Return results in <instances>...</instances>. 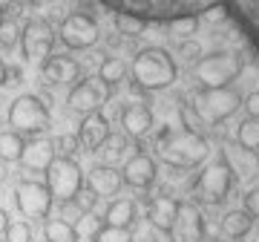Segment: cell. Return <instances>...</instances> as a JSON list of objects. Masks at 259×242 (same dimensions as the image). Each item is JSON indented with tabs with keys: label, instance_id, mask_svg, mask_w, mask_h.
<instances>
[{
	"label": "cell",
	"instance_id": "28",
	"mask_svg": "<svg viewBox=\"0 0 259 242\" xmlns=\"http://www.w3.org/2000/svg\"><path fill=\"white\" fill-rule=\"evenodd\" d=\"M115 29H118L121 35L136 37L147 29V20L139 18V15H130V12H118V15H115Z\"/></svg>",
	"mask_w": 259,
	"mask_h": 242
},
{
	"label": "cell",
	"instance_id": "7",
	"mask_svg": "<svg viewBox=\"0 0 259 242\" xmlns=\"http://www.w3.org/2000/svg\"><path fill=\"white\" fill-rule=\"evenodd\" d=\"M47 187L52 193V202H61V205H69L78 190L83 187V173L78 168L75 158H55L52 168L47 170Z\"/></svg>",
	"mask_w": 259,
	"mask_h": 242
},
{
	"label": "cell",
	"instance_id": "30",
	"mask_svg": "<svg viewBox=\"0 0 259 242\" xmlns=\"http://www.w3.org/2000/svg\"><path fill=\"white\" fill-rule=\"evenodd\" d=\"M0 47L3 49L20 47V23L15 18H3L0 20Z\"/></svg>",
	"mask_w": 259,
	"mask_h": 242
},
{
	"label": "cell",
	"instance_id": "32",
	"mask_svg": "<svg viewBox=\"0 0 259 242\" xmlns=\"http://www.w3.org/2000/svg\"><path fill=\"white\" fill-rule=\"evenodd\" d=\"M3 239L6 242H32V228H29V222H9Z\"/></svg>",
	"mask_w": 259,
	"mask_h": 242
},
{
	"label": "cell",
	"instance_id": "26",
	"mask_svg": "<svg viewBox=\"0 0 259 242\" xmlns=\"http://www.w3.org/2000/svg\"><path fill=\"white\" fill-rule=\"evenodd\" d=\"M44 236H47V242H78L75 228L66 219H47L44 222Z\"/></svg>",
	"mask_w": 259,
	"mask_h": 242
},
{
	"label": "cell",
	"instance_id": "4",
	"mask_svg": "<svg viewBox=\"0 0 259 242\" xmlns=\"http://www.w3.org/2000/svg\"><path fill=\"white\" fill-rule=\"evenodd\" d=\"M242 58L231 49H219L210 55H202L193 64V78L202 90H222L231 87L236 78L242 75Z\"/></svg>",
	"mask_w": 259,
	"mask_h": 242
},
{
	"label": "cell",
	"instance_id": "46",
	"mask_svg": "<svg viewBox=\"0 0 259 242\" xmlns=\"http://www.w3.org/2000/svg\"><path fill=\"white\" fill-rule=\"evenodd\" d=\"M0 242H6V239H3V236H0Z\"/></svg>",
	"mask_w": 259,
	"mask_h": 242
},
{
	"label": "cell",
	"instance_id": "3",
	"mask_svg": "<svg viewBox=\"0 0 259 242\" xmlns=\"http://www.w3.org/2000/svg\"><path fill=\"white\" fill-rule=\"evenodd\" d=\"M233 182H236V176H233L231 165H228V158L219 153L213 162H207V165L199 170V176H196L190 193H193V199L199 205L219 208V205L228 202V196H231V190H233Z\"/></svg>",
	"mask_w": 259,
	"mask_h": 242
},
{
	"label": "cell",
	"instance_id": "11",
	"mask_svg": "<svg viewBox=\"0 0 259 242\" xmlns=\"http://www.w3.org/2000/svg\"><path fill=\"white\" fill-rule=\"evenodd\" d=\"M58 35L64 41V47L69 49H93L101 37V29L90 15H69V18H64Z\"/></svg>",
	"mask_w": 259,
	"mask_h": 242
},
{
	"label": "cell",
	"instance_id": "6",
	"mask_svg": "<svg viewBox=\"0 0 259 242\" xmlns=\"http://www.w3.org/2000/svg\"><path fill=\"white\" fill-rule=\"evenodd\" d=\"M49 107L37 95H18L9 107V127L20 136H37L49 127Z\"/></svg>",
	"mask_w": 259,
	"mask_h": 242
},
{
	"label": "cell",
	"instance_id": "5",
	"mask_svg": "<svg viewBox=\"0 0 259 242\" xmlns=\"http://www.w3.org/2000/svg\"><path fill=\"white\" fill-rule=\"evenodd\" d=\"M242 107V95L239 90H233V87H222V90H199L193 95V104H190V110L199 115V121L204 124H222L233 115V112Z\"/></svg>",
	"mask_w": 259,
	"mask_h": 242
},
{
	"label": "cell",
	"instance_id": "47",
	"mask_svg": "<svg viewBox=\"0 0 259 242\" xmlns=\"http://www.w3.org/2000/svg\"><path fill=\"white\" fill-rule=\"evenodd\" d=\"M253 242H259V236H256V239H253Z\"/></svg>",
	"mask_w": 259,
	"mask_h": 242
},
{
	"label": "cell",
	"instance_id": "17",
	"mask_svg": "<svg viewBox=\"0 0 259 242\" xmlns=\"http://www.w3.org/2000/svg\"><path fill=\"white\" fill-rule=\"evenodd\" d=\"M121 127H124L127 139H144L153 130V110L141 101L124 104V110H121Z\"/></svg>",
	"mask_w": 259,
	"mask_h": 242
},
{
	"label": "cell",
	"instance_id": "41",
	"mask_svg": "<svg viewBox=\"0 0 259 242\" xmlns=\"http://www.w3.org/2000/svg\"><path fill=\"white\" fill-rule=\"evenodd\" d=\"M6 228H9V214H6V211L0 208V236L6 233Z\"/></svg>",
	"mask_w": 259,
	"mask_h": 242
},
{
	"label": "cell",
	"instance_id": "45",
	"mask_svg": "<svg viewBox=\"0 0 259 242\" xmlns=\"http://www.w3.org/2000/svg\"><path fill=\"white\" fill-rule=\"evenodd\" d=\"M179 3H190V0H179Z\"/></svg>",
	"mask_w": 259,
	"mask_h": 242
},
{
	"label": "cell",
	"instance_id": "19",
	"mask_svg": "<svg viewBox=\"0 0 259 242\" xmlns=\"http://www.w3.org/2000/svg\"><path fill=\"white\" fill-rule=\"evenodd\" d=\"M87 187H90L95 196H115L121 187H124V176H121V170H115L112 165H95V168L87 173Z\"/></svg>",
	"mask_w": 259,
	"mask_h": 242
},
{
	"label": "cell",
	"instance_id": "25",
	"mask_svg": "<svg viewBox=\"0 0 259 242\" xmlns=\"http://www.w3.org/2000/svg\"><path fill=\"white\" fill-rule=\"evenodd\" d=\"M236 144L259 153V118H242L236 127Z\"/></svg>",
	"mask_w": 259,
	"mask_h": 242
},
{
	"label": "cell",
	"instance_id": "35",
	"mask_svg": "<svg viewBox=\"0 0 259 242\" xmlns=\"http://www.w3.org/2000/svg\"><path fill=\"white\" fill-rule=\"evenodd\" d=\"M93 242H133V233H130V231H118V228H104Z\"/></svg>",
	"mask_w": 259,
	"mask_h": 242
},
{
	"label": "cell",
	"instance_id": "44",
	"mask_svg": "<svg viewBox=\"0 0 259 242\" xmlns=\"http://www.w3.org/2000/svg\"><path fill=\"white\" fill-rule=\"evenodd\" d=\"M3 18H6V12H3V6H0V20H3Z\"/></svg>",
	"mask_w": 259,
	"mask_h": 242
},
{
	"label": "cell",
	"instance_id": "21",
	"mask_svg": "<svg viewBox=\"0 0 259 242\" xmlns=\"http://www.w3.org/2000/svg\"><path fill=\"white\" fill-rule=\"evenodd\" d=\"M104 228H118V231H133V225L139 219V208L133 199H112L104 211Z\"/></svg>",
	"mask_w": 259,
	"mask_h": 242
},
{
	"label": "cell",
	"instance_id": "34",
	"mask_svg": "<svg viewBox=\"0 0 259 242\" xmlns=\"http://www.w3.org/2000/svg\"><path fill=\"white\" fill-rule=\"evenodd\" d=\"M124 150H127V136H112L110 133V139L104 141V147L98 150V153H107L110 158H118Z\"/></svg>",
	"mask_w": 259,
	"mask_h": 242
},
{
	"label": "cell",
	"instance_id": "1",
	"mask_svg": "<svg viewBox=\"0 0 259 242\" xmlns=\"http://www.w3.org/2000/svg\"><path fill=\"white\" fill-rule=\"evenodd\" d=\"M156 150L161 162L179 170H193L207 162L210 141L196 130H164L156 141Z\"/></svg>",
	"mask_w": 259,
	"mask_h": 242
},
{
	"label": "cell",
	"instance_id": "38",
	"mask_svg": "<svg viewBox=\"0 0 259 242\" xmlns=\"http://www.w3.org/2000/svg\"><path fill=\"white\" fill-rule=\"evenodd\" d=\"M228 18V12H225V6H207L202 15V20H207V23H222V20Z\"/></svg>",
	"mask_w": 259,
	"mask_h": 242
},
{
	"label": "cell",
	"instance_id": "29",
	"mask_svg": "<svg viewBox=\"0 0 259 242\" xmlns=\"http://www.w3.org/2000/svg\"><path fill=\"white\" fill-rule=\"evenodd\" d=\"M199 23L202 20L196 18V15H185V18H176V20H170V35H176L182 37V41H190V37L199 32Z\"/></svg>",
	"mask_w": 259,
	"mask_h": 242
},
{
	"label": "cell",
	"instance_id": "8",
	"mask_svg": "<svg viewBox=\"0 0 259 242\" xmlns=\"http://www.w3.org/2000/svg\"><path fill=\"white\" fill-rule=\"evenodd\" d=\"M52 47H55V32L47 20H29L26 26L20 29V52L29 64L40 66L52 55Z\"/></svg>",
	"mask_w": 259,
	"mask_h": 242
},
{
	"label": "cell",
	"instance_id": "15",
	"mask_svg": "<svg viewBox=\"0 0 259 242\" xmlns=\"http://www.w3.org/2000/svg\"><path fill=\"white\" fill-rule=\"evenodd\" d=\"M40 75H44V81L52 87L58 84H72L81 78V64L72 61L69 55H49L44 64H40Z\"/></svg>",
	"mask_w": 259,
	"mask_h": 242
},
{
	"label": "cell",
	"instance_id": "37",
	"mask_svg": "<svg viewBox=\"0 0 259 242\" xmlns=\"http://www.w3.org/2000/svg\"><path fill=\"white\" fill-rule=\"evenodd\" d=\"M242 107H245V112H248V118H259V90L256 93H250L242 98Z\"/></svg>",
	"mask_w": 259,
	"mask_h": 242
},
{
	"label": "cell",
	"instance_id": "10",
	"mask_svg": "<svg viewBox=\"0 0 259 242\" xmlns=\"http://www.w3.org/2000/svg\"><path fill=\"white\" fill-rule=\"evenodd\" d=\"M110 98V87L101 84L98 78H78L75 87L66 95V107L72 112H81V115H90V112H98Z\"/></svg>",
	"mask_w": 259,
	"mask_h": 242
},
{
	"label": "cell",
	"instance_id": "42",
	"mask_svg": "<svg viewBox=\"0 0 259 242\" xmlns=\"http://www.w3.org/2000/svg\"><path fill=\"white\" fill-rule=\"evenodd\" d=\"M6 84V64H3V61H0V87Z\"/></svg>",
	"mask_w": 259,
	"mask_h": 242
},
{
	"label": "cell",
	"instance_id": "39",
	"mask_svg": "<svg viewBox=\"0 0 259 242\" xmlns=\"http://www.w3.org/2000/svg\"><path fill=\"white\" fill-rule=\"evenodd\" d=\"M23 84V69L20 66H6V84L3 87H18Z\"/></svg>",
	"mask_w": 259,
	"mask_h": 242
},
{
	"label": "cell",
	"instance_id": "27",
	"mask_svg": "<svg viewBox=\"0 0 259 242\" xmlns=\"http://www.w3.org/2000/svg\"><path fill=\"white\" fill-rule=\"evenodd\" d=\"M72 228H75V236H78V239H95V236L104 231V219L95 216V214H81Z\"/></svg>",
	"mask_w": 259,
	"mask_h": 242
},
{
	"label": "cell",
	"instance_id": "9",
	"mask_svg": "<svg viewBox=\"0 0 259 242\" xmlns=\"http://www.w3.org/2000/svg\"><path fill=\"white\" fill-rule=\"evenodd\" d=\"M15 205L26 219H47L52 211V193L44 182L23 179L15 185Z\"/></svg>",
	"mask_w": 259,
	"mask_h": 242
},
{
	"label": "cell",
	"instance_id": "36",
	"mask_svg": "<svg viewBox=\"0 0 259 242\" xmlns=\"http://www.w3.org/2000/svg\"><path fill=\"white\" fill-rule=\"evenodd\" d=\"M245 214H250L253 222H259V187H250L248 193H245V205H242Z\"/></svg>",
	"mask_w": 259,
	"mask_h": 242
},
{
	"label": "cell",
	"instance_id": "16",
	"mask_svg": "<svg viewBox=\"0 0 259 242\" xmlns=\"http://www.w3.org/2000/svg\"><path fill=\"white\" fill-rule=\"evenodd\" d=\"M176 214H179V199H173V196H153L147 205V219L150 225L156 228L158 233H164V236H170L173 233V225H176Z\"/></svg>",
	"mask_w": 259,
	"mask_h": 242
},
{
	"label": "cell",
	"instance_id": "24",
	"mask_svg": "<svg viewBox=\"0 0 259 242\" xmlns=\"http://www.w3.org/2000/svg\"><path fill=\"white\" fill-rule=\"evenodd\" d=\"M23 136L15 130H0V158L3 162H20V153H23Z\"/></svg>",
	"mask_w": 259,
	"mask_h": 242
},
{
	"label": "cell",
	"instance_id": "18",
	"mask_svg": "<svg viewBox=\"0 0 259 242\" xmlns=\"http://www.w3.org/2000/svg\"><path fill=\"white\" fill-rule=\"evenodd\" d=\"M58 158L55 144L52 139H32L23 144V153H20V165L26 170H37V173H47L52 168V162Z\"/></svg>",
	"mask_w": 259,
	"mask_h": 242
},
{
	"label": "cell",
	"instance_id": "40",
	"mask_svg": "<svg viewBox=\"0 0 259 242\" xmlns=\"http://www.w3.org/2000/svg\"><path fill=\"white\" fill-rule=\"evenodd\" d=\"M179 52H182V55H185L187 61H199V58H202V49H199V44H190V41H185Z\"/></svg>",
	"mask_w": 259,
	"mask_h": 242
},
{
	"label": "cell",
	"instance_id": "31",
	"mask_svg": "<svg viewBox=\"0 0 259 242\" xmlns=\"http://www.w3.org/2000/svg\"><path fill=\"white\" fill-rule=\"evenodd\" d=\"M52 144H55V153L64 158H72L78 150H81V144H78V136L75 133H61L58 139H52Z\"/></svg>",
	"mask_w": 259,
	"mask_h": 242
},
{
	"label": "cell",
	"instance_id": "13",
	"mask_svg": "<svg viewBox=\"0 0 259 242\" xmlns=\"http://www.w3.org/2000/svg\"><path fill=\"white\" fill-rule=\"evenodd\" d=\"M121 176H124V185L136 187V190H147V187L156 185L158 165L150 153H136V156H130L127 162H124Z\"/></svg>",
	"mask_w": 259,
	"mask_h": 242
},
{
	"label": "cell",
	"instance_id": "12",
	"mask_svg": "<svg viewBox=\"0 0 259 242\" xmlns=\"http://www.w3.org/2000/svg\"><path fill=\"white\" fill-rule=\"evenodd\" d=\"M170 236L176 242H204V216L196 202H179L176 225Z\"/></svg>",
	"mask_w": 259,
	"mask_h": 242
},
{
	"label": "cell",
	"instance_id": "23",
	"mask_svg": "<svg viewBox=\"0 0 259 242\" xmlns=\"http://www.w3.org/2000/svg\"><path fill=\"white\" fill-rule=\"evenodd\" d=\"M130 66L121 61V58H107V61H101V69H98V81L107 87H115L121 84L124 78H127Z\"/></svg>",
	"mask_w": 259,
	"mask_h": 242
},
{
	"label": "cell",
	"instance_id": "20",
	"mask_svg": "<svg viewBox=\"0 0 259 242\" xmlns=\"http://www.w3.org/2000/svg\"><path fill=\"white\" fill-rule=\"evenodd\" d=\"M222 156L228 158V165H231L233 176L242 179V182H250V179L259 176V153L256 150H245V147H225Z\"/></svg>",
	"mask_w": 259,
	"mask_h": 242
},
{
	"label": "cell",
	"instance_id": "2",
	"mask_svg": "<svg viewBox=\"0 0 259 242\" xmlns=\"http://www.w3.org/2000/svg\"><path fill=\"white\" fill-rule=\"evenodd\" d=\"M130 75H133L136 87L147 90V93H161L167 87H173L179 69H176V61L170 58V52L158 47H147L133 58Z\"/></svg>",
	"mask_w": 259,
	"mask_h": 242
},
{
	"label": "cell",
	"instance_id": "33",
	"mask_svg": "<svg viewBox=\"0 0 259 242\" xmlns=\"http://www.w3.org/2000/svg\"><path fill=\"white\" fill-rule=\"evenodd\" d=\"M95 202H98V196L90 190V187H81L78 190V196L72 199V205L81 211V214H93V208H95Z\"/></svg>",
	"mask_w": 259,
	"mask_h": 242
},
{
	"label": "cell",
	"instance_id": "14",
	"mask_svg": "<svg viewBox=\"0 0 259 242\" xmlns=\"http://www.w3.org/2000/svg\"><path fill=\"white\" fill-rule=\"evenodd\" d=\"M75 136H78L81 150H87V153H98V150L104 147V141L110 139V121H107V115H104L101 110L90 112V115H83L81 127H78Z\"/></svg>",
	"mask_w": 259,
	"mask_h": 242
},
{
	"label": "cell",
	"instance_id": "43",
	"mask_svg": "<svg viewBox=\"0 0 259 242\" xmlns=\"http://www.w3.org/2000/svg\"><path fill=\"white\" fill-rule=\"evenodd\" d=\"M23 3H29V6H47L49 0H23Z\"/></svg>",
	"mask_w": 259,
	"mask_h": 242
},
{
	"label": "cell",
	"instance_id": "22",
	"mask_svg": "<svg viewBox=\"0 0 259 242\" xmlns=\"http://www.w3.org/2000/svg\"><path fill=\"white\" fill-rule=\"evenodd\" d=\"M219 225H222V233L228 239H245V236L253 231V219H250V214H245V211H228Z\"/></svg>",
	"mask_w": 259,
	"mask_h": 242
}]
</instances>
